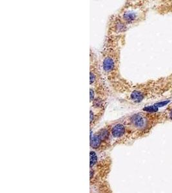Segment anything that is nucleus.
I'll return each instance as SVG.
<instances>
[{"label": "nucleus", "mask_w": 172, "mask_h": 193, "mask_svg": "<svg viewBox=\"0 0 172 193\" xmlns=\"http://www.w3.org/2000/svg\"><path fill=\"white\" fill-rule=\"evenodd\" d=\"M125 35H106L99 56L103 77L114 95H124L132 84L121 73V50L124 45Z\"/></svg>", "instance_id": "obj_1"}, {"label": "nucleus", "mask_w": 172, "mask_h": 193, "mask_svg": "<svg viewBox=\"0 0 172 193\" xmlns=\"http://www.w3.org/2000/svg\"><path fill=\"white\" fill-rule=\"evenodd\" d=\"M127 128L130 142L147 135L159 121L156 114L139 111L123 117Z\"/></svg>", "instance_id": "obj_2"}, {"label": "nucleus", "mask_w": 172, "mask_h": 193, "mask_svg": "<svg viewBox=\"0 0 172 193\" xmlns=\"http://www.w3.org/2000/svg\"><path fill=\"white\" fill-rule=\"evenodd\" d=\"M114 14L130 29L144 20L146 14V8L141 2L128 1Z\"/></svg>", "instance_id": "obj_3"}, {"label": "nucleus", "mask_w": 172, "mask_h": 193, "mask_svg": "<svg viewBox=\"0 0 172 193\" xmlns=\"http://www.w3.org/2000/svg\"><path fill=\"white\" fill-rule=\"evenodd\" d=\"M110 122L99 128L92 134L90 133V147L98 152H106L112 148L110 137Z\"/></svg>", "instance_id": "obj_4"}, {"label": "nucleus", "mask_w": 172, "mask_h": 193, "mask_svg": "<svg viewBox=\"0 0 172 193\" xmlns=\"http://www.w3.org/2000/svg\"><path fill=\"white\" fill-rule=\"evenodd\" d=\"M112 95L113 93L106 83L90 87V107L106 108Z\"/></svg>", "instance_id": "obj_5"}, {"label": "nucleus", "mask_w": 172, "mask_h": 193, "mask_svg": "<svg viewBox=\"0 0 172 193\" xmlns=\"http://www.w3.org/2000/svg\"><path fill=\"white\" fill-rule=\"evenodd\" d=\"M110 137L112 148L130 142L127 128L122 118L110 122Z\"/></svg>", "instance_id": "obj_6"}, {"label": "nucleus", "mask_w": 172, "mask_h": 193, "mask_svg": "<svg viewBox=\"0 0 172 193\" xmlns=\"http://www.w3.org/2000/svg\"><path fill=\"white\" fill-rule=\"evenodd\" d=\"M106 81L103 77L100 63H99V56L96 52L90 48V87L95 86L103 84Z\"/></svg>", "instance_id": "obj_7"}, {"label": "nucleus", "mask_w": 172, "mask_h": 193, "mask_svg": "<svg viewBox=\"0 0 172 193\" xmlns=\"http://www.w3.org/2000/svg\"><path fill=\"white\" fill-rule=\"evenodd\" d=\"M106 108H95L90 107V131L101 120L105 113Z\"/></svg>", "instance_id": "obj_8"}]
</instances>
